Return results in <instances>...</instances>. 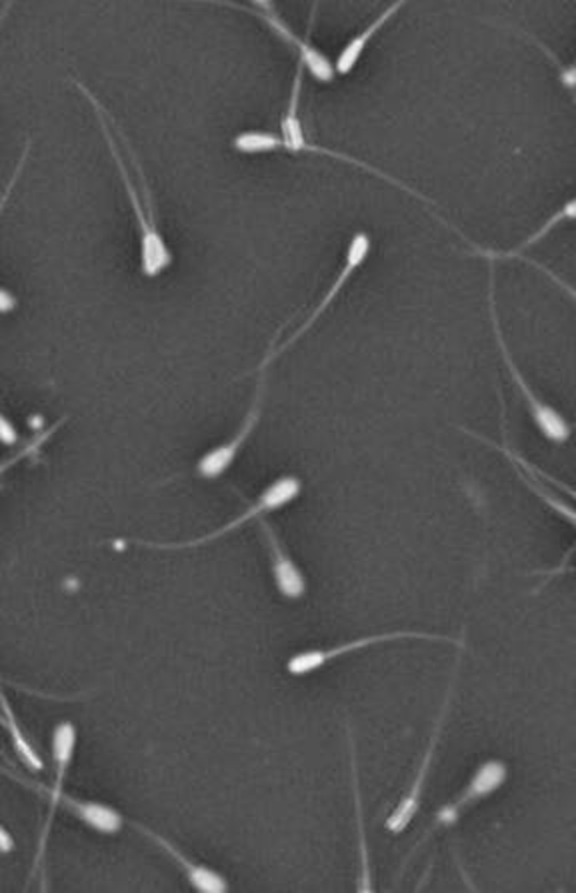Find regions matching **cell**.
<instances>
[{"label": "cell", "instance_id": "6da1fadb", "mask_svg": "<svg viewBox=\"0 0 576 893\" xmlns=\"http://www.w3.org/2000/svg\"><path fill=\"white\" fill-rule=\"evenodd\" d=\"M75 85H77L78 91L85 94V99L92 104L94 115H97L99 123H101L104 139H106V143H108L111 153L115 156L116 167L120 170V179L125 182L130 205H132L135 217H137V222H139V231H141V272L146 279H156L158 275H163V272L167 271L168 267L172 265V253H170V248H168L165 237L158 231V225H156V220H154L153 207L142 203V193L137 189L135 181L130 179L127 163H125V158H123L118 146H116L115 132L111 129L113 118L104 113L103 104L99 103V99H97L85 85H80V82H75Z\"/></svg>", "mask_w": 576, "mask_h": 893}, {"label": "cell", "instance_id": "7a4b0ae2", "mask_svg": "<svg viewBox=\"0 0 576 893\" xmlns=\"http://www.w3.org/2000/svg\"><path fill=\"white\" fill-rule=\"evenodd\" d=\"M303 492V483L295 475H284L281 480L270 483L265 492L258 495L253 506L244 511L243 515L232 519L231 523L218 527L213 533H206L199 539H191V541H180V544H153V541H141V539H118L123 544L141 545V547H149V549H158V551H179V549H192V547H203L206 544H213L220 537H225L227 533L236 532L239 527H243L244 523L253 521V519H260L265 513H272L281 507L293 503L296 497Z\"/></svg>", "mask_w": 576, "mask_h": 893}, {"label": "cell", "instance_id": "3957f363", "mask_svg": "<svg viewBox=\"0 0 576 893\" xmlns=\"http://www.w3.org/2000/svg\"><path fill=\"white\" fill-rule=\"evenodd\" d=\"M452 687H455V679H452L450 686H448L447 698L443 701V707H440V713H438V717H436L435 729H433V733H431L428 745H426V750H424L423 760H421V764L417 767V774H414V779H412L409 790L402 795V800L398 802L397 807L391 812V816L386 817V821H384V828L388 829L391 833H395V835L402 833L405 829L409 828L410 821L414 819V816H417L419 809H421L424 786H426V779H428L431 767H433V762H435L436 748H438L440 733H443L445 719H447L448 707H450Z\"/></svg>", "mask_w": 576, "mask_h": 893}, {"label": "cell", "instance_id": "277c9868", "mask_svg": "<svg viewBox=\"0 0 576 893\" xmlns=\"http://www.w3.org/2000/svg\"><path fill=\"white\" fill-rule=\"evenodd\" d=\"M229 7H236L241 11H248L255 14L256 18H260L265 25L270 26V30L281 37L291 49H295L298 54V63L307 68L310 77L319 82H333L336 77L334 65L329 61L327 54H322L310 39L298 37L291 26L282 21L281 16L274 11V7L270 2H253V4H229Z\"/></svg>", "mask_w": 576, "mask_h": 893}, {"label": "cell", "instance_id": "5b68a950", "mask_svg": "<svg viewBox=\"0 0 576 893\" xmlns=\"http://www.w3.org/2000/svg\"><path fill=\"white\" fill-rule=\"evenodd\" d=\"M398 639H423V641H445V643H457L461 646V641L450 639L445 635L424 634V632H391V634L371 635V637H360V639H353L348 643H341L329 649H308V651H300L293 655L289 663H286V672L296 677L312 674L320 667H324L327 663L338 660L348 653H355L360 649L372 648L379 643H388V641H398Z\"/></svg>", "mask_w": 576, "mask_h": 893}, {"label": "cell", "instance_id": "8992f818", "mask_svg": "<svg viewBox=\"0 0 576 893\" xmlns=\"http://www.w3.org/2000/svg\"><path fill=\"white\" fill-rule=\"evenodd\" d=\"M507 777H509V767L504 762L488 760L485 764L478 765L461 793L452 802L438 809L433 828L455 826L466 809H471L476 803L485 802L492 793H497L507 783Z\"/></svg>", "mask_w": 576, "mask_h": 893}, {"label": "cell", "instance_id": "52a82bcc", "mask_svg": "<svg viewBox=\"0 0 576 893\" xmlns=\"http://www.w3.org/2000/svg\"><path fill=\"white\" fill-rule=\"evenodd\" d=\"M369 253H371V237L360 231V233L355 234V237L350 239V243H348V248H346L345 265H343V269H341L338 275H336L333 286L324 293V297L320 298V303L317 307H315V311L308 315L307 321L296 329L295 333L291 335V339H289V341H284L279 349L269 350V355L265 357V361L260 362L258 371H267V367H269L270 361H274V359H277L279 355H282L284 350L289 349L291 345H295L298 339L305 337V333H307L308 329H310L312 324L317 323L320 317H322V312L327 311V309L333 305L334 298L338 297V293L345 289L346 283L350 281V277H353L355 272L359 271L360 267H362V263H364L367 257H369Z\"/></svg>", "mask_w": 576, "mask_h": 893}, {"label": "cell", "instance_id": "ba28073f", "mask_svg": "<svg viewBox=\"0 0 576 893\" xmlns=\"http://www.w3.org/2000/svg\"><path fill=\"white\" fill-rule=\"evenodd\" d=\"M260 381L256 387L255 401L251 405L248 413L244 417L243 425L236 431V435L231 441L218 445L215 449H210L208 454L201 457V461L196 463V473L205 480H217L222 473H227L231 469L234 459L241 454L246 439L251 437V433L255 431L256 423L260 421V413H263V403H265V387H267V379H265V371H260Z\"/></svg>", "mask_w": 576, "mask_h": 893}, {"label": "cell", "instance_id": "9c48e42d", "mask_svg": "<svg viewBox=\"0 0 576 893\" xmlns=\"http://www.w3.org/2000/svg\"><path fill=\"white\" fill-rule=\"evenodd\" d=\"M260 530H263L265 541H267L272 575H274V582H277L281 596L286 597V599H300L307 594V579H305L303 571L298 570V565L293 561L291 553L284 549V545L281 544L279 535H277L269 521L260 519Z\"/></svg>", "mask_w": 576, "mask_h": 893}, {"label": "cell", "instance_id": "30bf717a", "mask_svg": "<svg viewBox=\"0 0 576 893\" xmlns=\"http://www.w3.org/2000/svg\"><path fill=\"white\" fill-rule=\"evenodd\" d=\"M135 828L141 829L142 833H144L149 840H153L158 847H163V850H165V852L172 857V862H175V864H177V866L184 871L187 880L191 881V885L194 890H196V892H229V883H227V880H225L220 873H217L215 869L206 868L203 864L192 862L191 857L182 854L175 843H170L167 838H163V835L154 833L153 829L144 828V826H139V824H135Z\"/></svg>", "mask_w": 576, "mask_h": 893}, {"label": "cell", "instance_id": "8fae6325", "mask_svg": "<svg viewBox=\"0 0 576 893\" xmlns=\"http://www.w3.org/2000/svg\"><path fill=\"white\" fill-rule=\"evenodd\" d=\"M75 745H77V729H75V725L71 724V722H63V724L56 725L54 736H52V755H54V764H56V779H54V783H52L51 809H49L47 828H44V833H42L39 857L42 855V852H44V840H47V833H49V826H51L54 812H56V807L63 802L64 776H66V769H68V765H71L73 755H75Z\"/></svg>", "mask_w": 576, "mask_h": 893}, {"label": "cell", "instance_id": "7c38bea8", "mask_svg": "<svg viewBox=\"0 0 576 893\" xmlns=\"http://www.w3.org/2000/svg\"><path fill=\"white\" fill-rule=\"evenodd\" d=\"M499 341L500 345H502V339L499 337ZM502 355H504V359L509 362L512 377H514V381L519 383V387L523 391L526 405H528L530 414H533V419H535V423H537L538 429L542 431V435H545L547 439L554 441V443H564V441L571 437V428H568V423L564 421L563 414L556 413V411L552 409L551 405L540 401L537 395L528 388L525 379H523V375L519 373V369L514 367V362L511 361V355H509V350H507L504 345H502Z\"/></svg>", "mask_w": 576, "mask_h": 893}, {"label": "cell", "instance_id": "4fadbf2b", "mask_svg": "<svg viewBox=\"0 0 576 893\" xmlns=\"http://www.w3.org/2000/svg\"><path fill=\"white\" fill-rule=\"evenodd\" d=\"M64 807L73 814V816L85 821L89 828L104 833V835H113L118 833L123 828V816L116 812L115 807L104 805L99 802H87V800H77L73 795H63Z\"/></svg>", "mask_w": 576, "mask_h": 893}, {"label": "cell", "instance_id": "5bb4252c", "mask_svg": "<svg viewBox=\"0 0 576 893\" xmlns=\"http://www.w3.org/2000/svg\"><path fill=\"white\" fill-rule=\"evenodd\" d=\"M402 9V2H395L388 11H384L379 18H374L371 25L367 26L362 33L359 35H355L353 39L348 40L345 44V49L341 51L338 54V59H336V63H334V71H336V75H348L357 63L360 61V56L364 54L367 51V47H369V42H371L372 37L383 28L391 18H393V14L398 13Z\"/></svg>", "mask_w": 576, "mask_h": 893}, {"label": "cell", "instance_id": "9a60e30c", "mask_svg": "<svg viewBox=\"0 0 576 893\" xmlns=\"http://www.w3.org/2000/svg\"><path fill=\"white\" fill-rule=\"evenodd\" d=\"M504 454L511 457L512 463H516L514 469L519 471L521 480L525 481L526 485H528V489H533L538 499H540L545 506L551 507L552 511H554L556 515H561V518L566 519L571 525H575L576 527L575 507L566 506L559 495H554L551 489H547V487H545V485H542V483L535 477V473L528 469L526 461H523L519 455L512 454L509 449H504Z\"/></svg>", "mask_w": 576, "mask_h": 893}, {"label": "cell", "instance_id": "2e32d148", "mask_svg": "<svg viewBox=\"0 0 576 893\" xmlns=\"http://www.w3.org/2000/svg\"><path fill=\"white\" fill-rule=\"evenodd\" d=\"M2 722H4V727L9 729V736L13 739L14 750L18 753V757L23 760V764H25L26 767H30V769H35V771H42L44 764H42L39 753L35 751V748L30 745V741H28L25 733H23V729H21V725H18V719L14 717L13 710H11L7 698H2Z\"/></svg>", "mask_w": 576, "mask_h": 893}, {"label": "cell", "instance_id": "e0dca14e", "mask_svg": "<svg viewBox=\"0 0 576 893\" xmlns=\"http://www.w3.org/2000/svg\"><path fill=\"white\" fill-rule=\"evenodd\" d=\"M350 741V764H353V790H355V805H357V821H359V843H360V883L359 892H372L371 883V859H369V847H367V838H364V826H362V805H360V790H359V769H357V751H355V741Z\"/></svg>", "mask_w": 576, "mask_h": 893}, {"label": "cell", "instance_id": "ac0fdd59", "mask_svg": "<svg viewBox=\"0 0 576 893\" xmlns=\"http://www.w3.org/2000/svg\"><path fill=\"white\" fill-rule=\"evenodd\" d=\"M561 220H576V199H573V201H568V203H566V205H564V207L561 208V211H559L556 215H554V217H551V219L547 220V222H545V227H542V229H540L538 233L533 234L530 239H526L525 243L521 245V248H519V251H523V248H526V246L535 245V243H538V241H540V239H542L545 234L549 233L551 229H554V227H556V225L561 222ZM519 251H516V253H519Z\"/></svg>", "mask_w": 576, "mask_h": 893}, {"label": "cell", "instance_id": "d6986e66", "mask_svg": "<svg viewBox=\"0 0 576 893\" xmlns=\"http://www.w3.org/2000/svg\"><path fill=\"white\" fill-rule=\"evenodd\" d=\"M64 421H66V417H64V419H61L59 423H54V425H52V429H49V431H44V433H42V435H39V437H35V441H33V443H28V447H26L25 451H21V454L16 455L14 459H11V461H9L7 465L2 467V471H7L9 467L13 465L14 461H18V459H23V457H28V455H33V451H39L40 447H42V445H44L47 441L51 439L52 435H54V431L61 428Z\"/></svg>", "mask_w": 576, "mask_h": 893}, {"label": "cell", "instance_id": "ffe728a7", "mask_svg": "<svg viewBox=\"0 0 576 893\" xmlns=\"http://www.w3.org/2000/svg\"><path fill=\"white\" fill-rule=\"evenodd\" d=\"M0 439H2L4 445H9V447L18 441V431H16L13 421H11L7 414L0 417Z\"/></svg>", "mask_w": 576, "mask_h": 893}, {"label": "cell", "instance_id": "44dd1931", "mask_svg": "<svg viewBox=\"0 0 576 893\" xmlns=\"http://www.w3.org/2000/svg\"><path fill=\"white\" fill-rule=\"evenodd\" d=\"M16 303H18V301H16V297H14L11 291H7V289H2V291H0V311H13L14 307H16Z\"/></svg>", "mask_w": 576, "mask_h": 893}, {"label": "cell", "instance_id": "7402d4cb", "mask_svg": "<svg viewBox=\"0 0 576 893\" xmlns=\"http://www.w3.org/2000/svg\"><path fill=\"white\" fill-rule=\"evenodd\" d=\"M0 845H2V854H9V852H13V838H11V833H9V829L7 828L0 829Z\"/></svg>", "mask_w": 576, "mask_h": 893}, {"label": "cell", "instance_id": "603a6c76", "mask_svg": "<svg viewBox=\"0 0 576 893\" xmlns=\"http://www.w3.org/2000/svg\"><path fill=\"white\" fill-rule=\"evenodd\" d=\"M537 267H538V269H542V271L547 272V275H549V277H551L552 281H556V283H559V285L563 286L564 291H566V293H568V295H573V297L576 298V291H575V289H573V286L566 285V283H564V281H561V279H559V277H556V275H552L551 271H547V269H545V267H540V265H537Z\"/></svg>", "mask_w": 576, "mask_h": 893}, {"label": "cell", "instance_id": "cb8c5ba5", "mask_svg": "<svg viewBox=\"0 0 576 893\" xmlns=\"http://www.w3.org/2000/svg\"><path fill=\"white\" fill-rule=\"evenodd\" d=\"M563 82L566 87H576V65L571 66L563 73Z\"/></svg>", "mask_w": 576, "mask_h": 893}]
</instances>
